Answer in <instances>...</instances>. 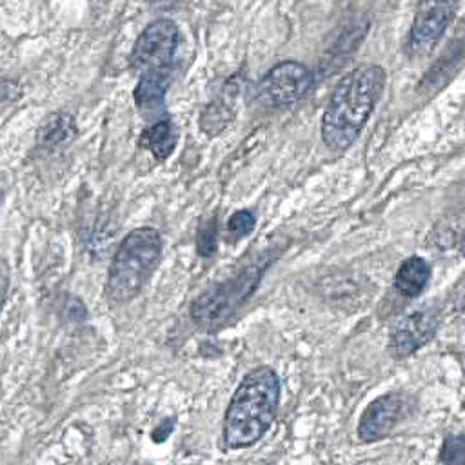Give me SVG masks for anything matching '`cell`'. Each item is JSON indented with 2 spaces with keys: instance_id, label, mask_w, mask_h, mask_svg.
Masks as SVG:
<instances>
[{
  "instance_id": "15",
  "label": "cell",
  "mask_w": 465,
  "mask_h": 465,
  "mask_svg": "<svg viewBox=\"0 0 465 465\" xmlns=\"http://www.w3.org/2000/svg\"><path fill=\"white\" fill-rule=\"evenodd\" d=\"M232 118V111L225 102H213L205 107L200 118V127L207 134L222 133Z\"/></svg>"
},
{
  "instance_id": "9",
  "label": "cell",
  "mask_w": 465,
  "mask_h": 465,
  "mask_svg": "<svg viewBox=\"0 0 465 465\" xmlns=\"http://www.w3.org/2000/svg\"><path fill=\"white\" fill-rule=\"evenodd\" d=\"M440 325V316L434 309L414 311L401 320L391 331L389 349L396 358H407L429 343Z\"/></svg>"
},
{
  "instance_id": "5",
  "label": "cell",
  "mask_w": 465,
  "mask_h": 465,
  "mask_svg": "<svg viewBox=\"0 0 465 465\" xmlns=\"http://www.w3.org/2000/svg\"><path fill=\"white\" fill-rule=\"evenodd\" d=\"M180 42V31L174 20L162 16L153 20L136 38L131 51V67L138 73L171 69Z\"/></svg>"
},
{
  "instance_id": "6",
  "label": "cell",
  "mask_w": 465,
  "mask_h": 465,
  "mask_svg": "<svg viewBox=\"0 0 465 465\" xmlns=\"http://www.w3.org/2000/svg\"><path fill=\"white\" fill-rule=\"evenodd\" d=\"M312 80V73L303 64L283 60L267 71L260 82V91L272 105L289 107L305 96Z\"/></svg>"
},
{
  "instance_id": "8",
  "label": "cell",
  "mask_w": 465,
  "mask_h": 465,
  "mask_svg": "<svg viewBox=\"0 0 465 465\" xmlns=\"http://www.w3.org/2000/svg\"><path fill=\"white\" fill-rule=\"evenodd\" d=\"M407 414V400L398 392H387L372 400L361 412L358 423V438L372 443L387 438Z\"/></svg>"
},
{
  "instance_id": "16",
  "label": "cell",
  "mask_w": 465,
  "mask_h": 465,
  "mask_svg": "<svg viewBox=\"0 0 465 465\" xmlns=\"http://www.w3.org/2000/svg\"><path fill=\"white\" fill-rule=\"evenodd\" d=\"M218 249V223L214 218L207 220L196 234V252L202 258H211L214 256Z\"/></svg>"
},
{
  "instance_id": "11",
  "label": "cell",
  "mask_w": 465,
  "mask_h": 465,
  "mask_svg": "<svg viewBox=\"0 0 465 465\" xmlns=\"http://www.w3.org/2000/svg\"><path fill=\"white\" fill-rule=\"evenodd\" d=\"M430 280V265L421 256H409L394 274V289L405 298L420 296Z\"/></svg>"
},
{
  "instance_id": "7",
  "label": "cell",
  "mask_w": 465,
  "mask_h": 465,
  "mask_svg": "<svg viewBox=\"0 0 465 465\" xmlns=\"http://www.w3.org/2000/svg\"><path fill=\"white\" fill-rule=\"evenodd\" d=\"M458 4H425L416 13L407 38V54L421 58L429 54L450 25Z\"/></svg>"
},
{
  "instance_id": "4",
  "label": "cell",
  "mask_w": 465,
  "mask_h": 465,
  "mask_svg": "<svg viewBox=\"0 0 465 465\" xmlns=\"http://www.w3.org/2000/svg\"><path fill=\"white\" fill-rule=\"evenodd\" d=\"M269 263V258H260L236 276L202 292L191 305V318L205 327L225 322L258 287Z\"/></svg>"
},
{
  "instance_id": "17",
  "label": "cell",
  "mask_w": 465,
  "mask_h": 465,
  "mask_svg": "<svg viewBox=\"0 0 465 465\" xmlns=\"http://www.w3.org/2000/svg\"><path fill=\"white\" fill-rule=\"evenodd\" d=\"M254 227H256V216L252 211H247V209H240L232 213L227 220V232L234 240L249 236L254 231Z\"/></svg>"
},
{
  "instance_id": "18",
  "label": "cell",
  "mask_w": 465,
  "mask_h": 465,
  "mask_svg": "<svg viewBox=\"0 0 465 465\" xmlns=\"http://www.w3.org/2000/svg\"><path fill=\"white\" fill-rule=\"evenodd\" d=\"M441 463H463L465 461V440L461 434L447 436L440 450Z\"/></svg>"
},
{
  "instance_id": "14",
  "label": "cell",
  "mask_w": 465,
  "mask_h": 465,
  "mask_svg": "<svg viewBox=\"0 0 465 465\" xmlns=\"http://www.w3.org/2000/svg\"><path fill=\"white\" fill-rule=\"evenodd\" d=\"M461 60V51H458L456 54H450V56H441V60H438L429 71L427 74L423 76V80L420 82L418 85V91L420 93H425V91H434L438 89L440 85H443L449 76L452 74L454 67H452V62H460Z\"/></svg>"
},
{
  "instance_id": "19",
  "label": "cell",
  "mask_w": 465,
  "mask_h": 465,
  "mask_svg": "<svg viewBox=\"0 0 465 465\" xmlns=\"http://www.w3.org/2000/svg\"><path fill=\"white\" fill-rule=\"evenodd\" d=\"M173 429H174V421L169 418V420H163L154 430H153V441H165L167 440V436L173 432Z\"/></svg>"
},
{
  "instance_id": "1",
  "label": "cell",
  "mask_w": 465,
  "mask_h": 465,
  "mask_svg": "<svg viewBox=\"0 0 465 465\" xmlns=\"http://www.w3.org/2000/svg\"><path fill=\"white\" fill-rule=\"evenodd\" d=\"M387 73L378 64H363L347 73L331 93L322 116V140L332 151L349 149L383 94Z\"/></svg>"
},
{
  "instance_id": "3",
  "label": "cell",
  "mask_w": 465,
  "mask_h": 465,
  "mask_svg": "<svg viewBox=\"0 0 465 465\" xmlns=\"http://www.w3.org/2000/svg\"><path fill=\"white\" fill-rule=\"evenodd\" d=\"M162 249V234L153 227H138L125 234L107 271V300L111 303H127L136 298L158 269Z\"/></svg>"
},
{
  "instance_id": "13",
  "label": "cell",
  "mask_w": 465,
  "mask_h": 465,
  "mask_svg": "<svg viewBox=\"0 0 465 465\" xmlns=\"http://www.w3.org/2000/svg\"><path fill=\"white\" fill-rule=\"evenodd\" d=\"M76 131L74 118L67 113H51L36 133V143L44 149H53L67 142Z\"/></svg>"
},
{
  "instance_id": "2",
  "label": "cell",
  "mask_w": 465,
  "mask_h": 465,
  "mask_svg": "<svg viewBox=\"0 0 465 465\" xmlns=\"http://www.w3.org/2000/svg\"><path fill=\"white\" fill-rule=\"evenodd\" d=\"M280 391V378L269 365H258L242 378L223 414L225 447H252L265 436L278 412Z\"/></svg>"
},
{
  "instance_id": "12",
  "label": "cell",
  "mask_w": 465,
  "mask_h": 465,
  "mask_svg": "<svg viewBox=\"0 0 465 465\" xmlns=\"http://www.w3.org/2000/svg\"><path fill=\"white\" fill-rule=\"evenodd\" d=\"M176 140H178L176 127L171 122V118H167V116L153 122L140 134V145L145 147L147 151H151V154L160 162L167 160L173 154V151L176 147Z\"/></svg>"
},
{
  "instance_id": "10",
  "label": "cell",
  "mask_w": 465,
  "mask_h": 465,
  "mask_svg": "<svg viewBox=\"0 0 465 465\" xmlns=\"http://www.w3.org/2000/svg\"><path fill=\"white\" fill-rule=\"evenodd\" d=\"M173 82V67L171 69H158V71H147L140 76L133 98L138 107V111L145 118L160 116L165 105V94L169 91V85Z\"/></svg>"
}]
</instances>
